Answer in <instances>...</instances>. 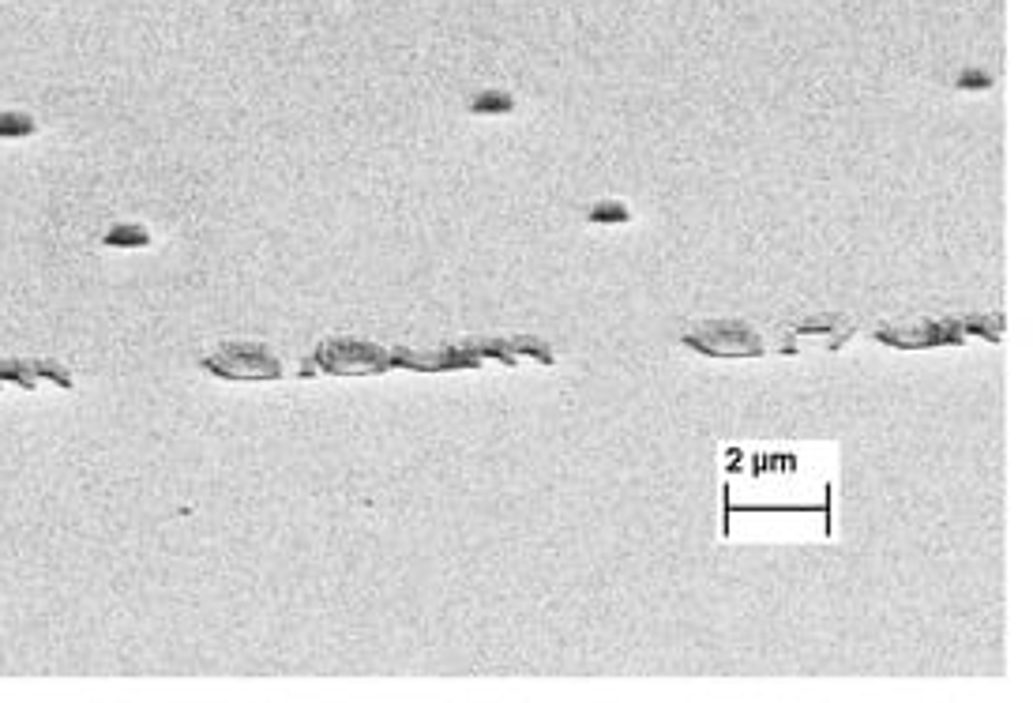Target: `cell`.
Segmentation results:
<instances>
[{
	"label": "cell",
	"mask_w": 1033,
	"mask_h": 703,
	"mask_svg": "<svg viewBox=\"0 0 1033 703\" xmlns=\"http://www.w3.org/2000/svg\"><path fill=\"white\" fill-rule=\"evenodd\" d=\"M590 219L594 222H628L632 215L624 211V204H598L590 211Z\"/></svg>",
	"instance_id": "1"
},
{
	"label": "cell",
	"mask_w": 1033,
	"mask_h": 703,
	"mask_svg": "<svg viewBox=\"0 0 1033 703\" xmlns=\"http://www.w3.org/2000/svg\"><path fill=\"white\" fill-rule=\"evenodd\" d=\"M143 241H147L143 230H113L109 234V245H143Z\"/></svg>",
	"instance_id": "2"
}]
</instances>
